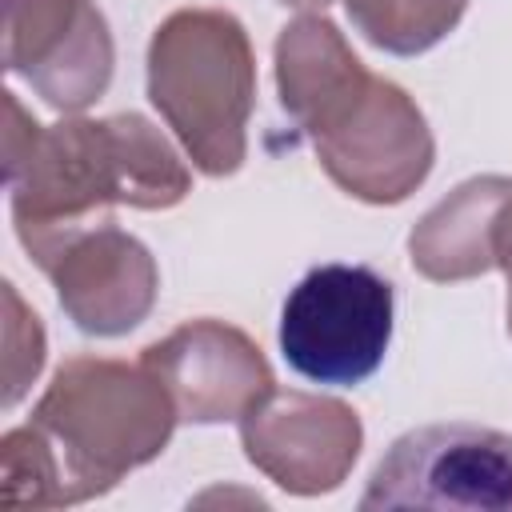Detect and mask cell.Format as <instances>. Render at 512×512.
<instances>
[{
    "mask_svg": "<svg viewBox=\"0 0 512 512\" xmlns=\"http://www.w3.org/2000/svg\"><path fill=\"white\" fill-rule=\"evenodd\" d=\"M4 184L12 192L16 236L44 272L72 236L112 220L116 204L140 212L176 208L192 192V172L152 120L116 112L40 124Z\"/></svg>",
    "mask_w": 512,
    "mask_h": 512,
    "instance_id": "cell-1",
    "label": "cell"
},
{
    "mask_svg": "<svg viewBox=\"0 0 512 512\" xmlns=\"http://www.w3.org/2000/svg\"><path fill=\"white\" fill-rule=\"evenodd\" d=\"M32 424L52 444L68 508L112 492L128 472L152 464L180 416L144 364L68 356L36 400Z\"/></svg>",
    "mask_w": 512,
    "mask_h": 512,
    "instance_id": "cell-2",
    "label": "cell"
},
{
    "mask_svg": "<svg viewBox=\"0 0 512 512\" xmlns=\"http://www.w3.org/2000/svg\"><path fill=\"white\" fill-rule=\"evenodd\" d=\"M148 100L212 180L240 172L256 108V56L224 8H180L148 40Z\"/></svg>",
    "mask_w": 512,
    "mask_h": 512,
    "instance_id": "cell-3",
    "label": "cell"
},
{
    "mask_svg": "<svg viewBox=\"0 0 512 512\" xmlns=\"http://www.w3.org/2000/svg\"><path fill=\"white\" fill-rule=\"evenodd\" d=\"M396 292L368 264H316L280 308V352L312 384H364L388 356Z\"/></svg>",
    "mask_w": 512,
    "mask_h": 512,
    "instance_id": "cell-4",
    "label": "cell"
},
{
    "mask_svg": "<svg viewBox=\"0 0 512 512\" xmlns=\"http://www.w3.org/2000/svg\"><path fill=\"white\" fill-rule=\"evenodd\" d=\"M360 508L512 512V436L472 420L412 428L372 468Z\"/></svg>",
    "mask_w": 512,
    "mask_h": 512,
    "instance_id": "cell-5",
    "label": "cell"
},
{
    "mask_svg": "<svg viewBox=\"0 0 512 512\" xmlns=\"http://www.w3.org/2000/svg\"><path fill=\"white\" fill-rule=\"evenodd\" d=\"M328 180L364 204H400L432 172L436 140L416 100L384 80L368 84L312 136Z\"/></svg>",
    "mask_w": 512,
    "mask_h": 512,
    "instance_id": "cell-6",
    "label": "cell"
},
{
    "mask_svg": "<svg viewBox=\"0 0 512 512\" xmlns=\"http://www.w3.org/2000/svg\"><path fill=\"white\" fill-rule=\"evenodd\" d=\"M240 448L288 496L336 492L364 448V424L352 404L300 388H272L244 420Z\"/></svg>",
    "mask_w": 512,
    "mask_h": 512,
    "instance_id": "cell-7",
    "label": "cell"
},
{
    "mask_svg": "<svg viewBox=\"0 0 512 512\" xmlns=\"http://www.w3.org/2000/svg\"><path fill=\"white\" fill-rule=\"evenodd\" d=\"M4 68L56 112L96 104L116 68V44L92 0H4Z\"/></svg>",
    "mask_w": 512,
    "mask_h": 512,
    "instance_id": "cell-8",
    "label": "cell"
},
{
    "mask_svg": "<svg viewBox=\"0 0 512 512\" xmlns=\"http://www.w3.org/2000/svg\"><path fill=\"white\" fill-rule=\"evenodd\" d=\"M140 364L164 384L184 424H240L276 388L260 344L212 316L152 340L140 352Z\"/></svg>",
    "mask_w": 512,
    "mask_h": 512,
    "instance_id": "cell-9",
    "label": "cell"
},
{
    "mask_svg": "<svg viewBox=\"0 0 512 512\" xmlns=\"http://www.w3.org/2000/svg\"><path fill=\"white\" fill-rule=\"evenodd\" d=\"M64 316L84 336H124L140 328L160 292V268L144 240L104 220L72 236L44 268Z\"/></svg>",
    "mask_w": 512,
    "mask_h": 512,
    "instance_id": "cell-10",
    "label": "cell"
},
{
    "mask_svg": "<svg viewBox=\"0 0 512 512\" xmlns=\"http://www.w3.org/2000/svg\"><path fill=\"white\" fill-rule=\"evenodd\" d=\"M272 56L280 108L304 136H316L372 76L324 12H304L284 24Z\"/></svg>",
    "mask_w": 512,
    "mask_h": 512,
    "instance_id": "cell-11",
    "label": "cell"
},
{
    "mask_svg": "<svg viewBox=\"0 0 512 512\" xmlns=\"http://www.w3.org/2000/svg\"><path fill=\"white\" fill-rule=\"evenodd\" d=\"M512 196V176H472L432 204L408 232V260L432 284L476 280L496 268L492 232Z\"/></svg>",
    "mask_w": 512,
    "mask_h": 512,
    "instance_id": "cell-12",
    "label": "cell"
},
{
    "mask_svg": "<svg viewBox=\"0 0 512 512\" xmlns=\"http://www.w3.org/2000/svg\"><path fill=\"white\" fill-rule=\"evenodd\" d=\"M468 0H344L352 28L380 52L420 56L464 16Z\"/></svg>",
    "mask_w": 512,
    "mask_h": 512,
    "instance_id": "cell-13",
    "label": "cell"
},
{
    "mask_svg": "<svg viewBox=\"0 0 512 512\" xmlns=\"http://www.w3.org/2000/svg\"><path fill=\"white\" fill-rule=\"evenodd\" d=\"M4 304V408H16L44 368V324L12 284H4Z\"/></svg>",
    "mask_w": 512,
    "mask_h": 512,
    "instance_id": "cell-14",
    "label": "cell"
},
{
    "mask_svg": "<svg viewBox=\"0 0 512 512\" xmlns=\"http://www.w3.org/2000/svg\"><path fill=\"white\" fill-rule=\"evenodd\" d=\"M492 260H496V268L504 272L508 292H512V196H508V204H504V208H500V216H496V232H492Z\"/></svg>",
    "mask_w": 512,
    "mask_h": 512,
    "instance_id": "cell-15",
    "label": "cell"
},
{
    "mask_svg": "<svg viewBox=\"0 0 512 512\" xmlns=\"http://www.w3.org/2000/svg\"><path fill=\"white\" fill-rule=\"evenodd\" d=\"M276 4H284V8H300V12H324L332 0H276Z\"/></svg>",
    "mask_w": 512,
    "mask_h": 512,
    "instance_id": "cell-16",
    "label": "cell"
},
{
    "mask_svg": "<svg viewBox=\"0 0 512 512\" xmlns=\"http://www.w3.org/2000/svg\"><path fill=\"white\" fill-rule=\"evenodd\" d=\"M508 336H512V292H508Z\"/></svg>",
    "mask_w": 512,
    "mask_h": 512,
    "instance_id": "cell-17",
    "label": "cell"
}]
</instances>
